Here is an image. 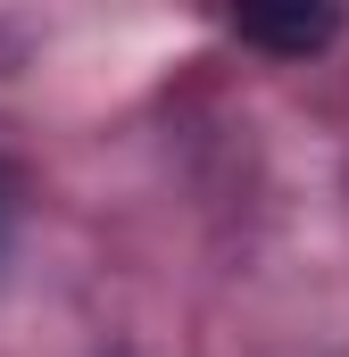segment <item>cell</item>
<instances>
[{"label": "cell", "mask_w": 349, "mask_h": 357, "mask_svg": "<svg viewBox=\"0 0 349 357\" xmlns=\"http://www.w3.org/2000/svg\"><path fill=\"white\" fill-rule=\"evenodd\" d=\"M0 233H8V191H0Z\"/></svg>", "instance_id": "obj_2"}, {"label": "cell", "mask_w": 349, "mask_h": 357, "mask_svg": "<svg viewBox=\"0 0 349 357\" xmlns=\"http://www.w3.org/2000/svg\"><path fill=\"white\" fill-rule=\"evenodd\" d=\"M233 33H242L250 50L308 59V50H325V42L341 33V17H333V8H250V17H233Z\"/></svg>", "instance_id": "obj_1"}]
</instances>
